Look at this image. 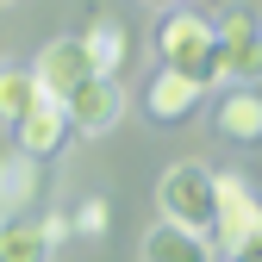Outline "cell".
<instances>
[{
	"label": "cell",
	"instance_id": "1",
	"mask_svg": "<svg viewBox=\"0 0 262 262\" xmlns=\"http://www.w3.org/2000/svg\"><path fill=\"white\" fill-rule=\"evenodd\" d=\"M156 56L162 69H175L200 88H219V31L200 7H169L156 25Z\"/></svg>",
	"mask_w": 262,
	"mask_h": 262
},
{
	"label": "cell",
	"instance_id": "2",
	"mask_svg": "<svg viewBox=\"0 0 262 262\" xmlns=\"http://www.w3.org/2000/svg\"><path fill=\"white\" fill-rule=\"evenodd\" d=\"M156 206L169 225H187V231H206L212 237V219H219V175L206 162H175L169 175L156 181Z\"/></svg>",
	"mask_w": 262,
	"mask_h": 262
},
{
	"label": "cell",
	"instance_id": "3",
	"mask_svg": "<svg viewBox=\"0 0 262 262\" xmlns=\"http://www.w3.org/2000/svg\"><path fill=\"white\" fill-rule=\"evenodd\" d=\"M212 31H219V81L225 88H256L262 81V19L231 7V13L212 19Z\"/></svg>",
	"mask_w": 262,
	"mask_h": 262
},
{
	"label": "cell",
	"instance_id": "4",
	"mask_svg": "<svg viewBox=\"0 0 262 262\" xmlns=\"http://www.w3.org/2000/svg\"><path fill=\"white\" fill-rule=\"evenodd\" d=\"M125 106H131V94H125L119 75H88L81 88L62 94V113H69V125L81 131V138H106V131L125 119Z\"/></svg>",
	"mask_w": 262,
	"mask_h": 262
},
{
	"label": "cell",
	"instance_id": "5",
	"mask_svg": "<svg viewBox=\"0 0 262 262\" xmlns=\"http://www.w3.org/2000/svg\"><path fill=\"white\" fill-rule=\"evenodd\" d=\"M262 225V200H256V187L244 175H219V219H212V250L231 256L250 231Z\"/></svg>",
	"mask_w": 262,
	"mask_h": 262
},
{
	"label": "cell",
	"instance_id": "6",
	"mask_svg": "<svg viewBox=\"0 0 262 262\" xmlns=\"http://www.w3.org/2000/svg\"><path fill=\"white\" fill-rule=\"evenodd\" d=\"M56 237H50V212L25 206V212H0V262H50Z\"/></svg>",
	"mask_w": 262,
	"mask_h": 262
},
{
	"label": "cell",
	"instance_id": "7",
	"mask_svg": "<svg viewBox=\"0 0 262 262\" xmlns=\"http://www.w3.org/2000/svg\"><path fill=\"white\" fill-rule=\"evenodd\" d=\"M31 75H38V88L50 94V100H62L69 88H81V81L94 75V62H88L81 38L69 31V38H50V44L38 50V62H31Z\"/></svg>",
	"mask_w": 262,
	"mask_h": 262
},
{
	"label": "cell",
	"instance_id": "8",
	"mask_svg": "<svg viewBox=\"0 0 262 262\" xmlns=\"http://www.w3.org/2000/svg\"><path fill=\"white\" fill-rule=\"evenodd\" d=\"M75 38H81V50H88V62H94V75H119L125 62H131V31H125L119 13H94Z\"/></svg>",
	"mask_w": 262,
	"mask_h": 262
},
{
	"label": "cell",
	"instance_id": "9",
	"mask_svg": "<svg viewBox=\"0 0 262 262\" xmlns=\"http://www.w3.org/2000/svg\"><path fill=\"white\" fill-rule=\"evenodd\" d=\"M200 100H206V88L187 81V75H175V69H156L150 88H144V113H150L156 125H181V119H193V106H200Z\"/></svg>",
	"mask_w": 262,
	"mask_h": 262
},
{
	"label": "cell",
	"instance_id": "10",
	"mask_svg": "<svg viewBox=\"0 0 262 262\" xmlns=\"http://www.w3.org/2000/svg\"><path fill=\"white\" fill-rule=\"evenodd\" d=\"M69 131H75V125H69V113H62V100H38V106L13 125V144L44 162V156H56L62 144H69Z\"/></svg>",
	"mask_w": 262,
	"mask_h": 262
},
{
	"label": "cell",
	"instance_id": "11",
	"mask_svg": "<svg viewBox=\"0 0 262 262\" xmlns=\"http://www.w3.org/2000/svg\"><path fill=\"white\" fill-rule=\"evenodd\" d=\"M212 131L231 144H262V94L256 88H225L212 100Z\"/></svg>",
	"mask_w": 262,
	"mask_h": 262
},
{
	"label": "cell",
	"instance_id": "12",
	"mask_svg": "<svg viewBox=\"0 0 262 262\" xmlns=\"http://www.w3.org/2000/svg\"><path fill=\"white\" fill-rule=\"evenodd\" d=\"M38 193H44V162L31 156V150H0V212H25V206H38Z\"/></svg>",
	"mask_w": 262,
	"mask_h": 262
},
{
	"label": "cell",
	"instance_id": "13",
	"mask_svg": "<svg viewBox=\"0 0 262 262\" xmlns=\"http://www.w3.org/2000/svg\"><path fill=\"white\" fill-rule=\"evenodd\" d=\"M212 256L219 250L206 231H187V225H169V219L144 237V262H212Z\"/></svg>",
	"mask_w": 262,
	"mask_h": 262
},
{
	"label": "cell",
	"instance_id": "14",
	"mask_svg": "<svg viewBox=\"0 0 262 262\" xmlns=\"http://www.w3.org/2000/svg\"><path fill=\"white\" fill-rule=\"evenodd\" d=\"M38 100H50V94L38 88L31 69H0V119H7V125H19Z\"/></svg>",
	"mask_w": 262,
	"mask_h": 262
},
{
	"label": "cell",
	"instance_id": "15",
	"mask_svg": "<svg viewBox=\"0 0 262 262\" xmlns=\"http://www.w3.org/2000/svg\"><path fill=\"white\" fill-rule=\"evenodd\" d=\"M106 225H113V206H106V200H81V206L69 212V231H75V237H106Z\"/></svg>",
	"mask_w": 262,
	"mask_h": 262
},
{
	"label": "cell",
	"instance_id": "16",
	"mask_svg": "<svg viewBox=\"0 0 262 262\" xmlns=\"http://www.w3.org/2000/svg\"><path fill=\"white\" fill-rule=\"evenodd\" d=\"M231 262H262V225H256V231H250V237L231 250Z\"/></svg>",
	"mask_w": 262,
	"mask_h": 262
},
{
	"label": "cell",
	"instance_id": "17",
	"mask_svg": "<svg viewBox=\"0 0 262 262\" xmlns=\"http://www.w3.org/2000/svg\"><path fill=\"white\" fill-rule=\"evenodd\" d=\"M144 7H156V13H169V7H187V0H144Z\"/></svg>",
	"mask_w": 262,
	"mask_h": 262
},
{
	"label": "cell",
	"instance_id": "18",
	"mask_svg": "<svg viewBox=\"0 0 262 262\" xmlns=\"http://www.w3.org/2000/svg\"><path fill=\"white\" fill-rule=\"evenodd\" d=\"M0 7H13V0H0Z\"/></svg>",
	"mask_w": 262,
	"mask_h": 262
}]
</instances>
